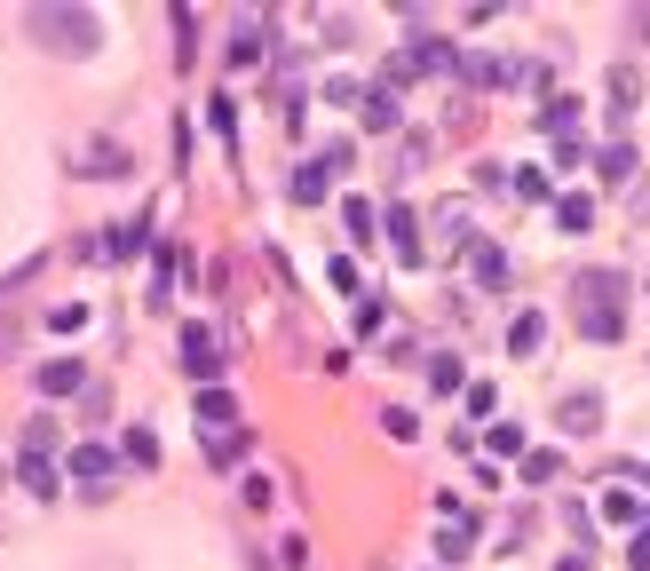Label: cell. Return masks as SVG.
Returning a JSON list of instances; mask_svg holds the SVG:
<instances>
[{
  "label": "cell",
  "instance_id": "obj_1",
  "mask_svg": "<svg viewBox=\"0 0 650 571\" xmlns=\"http://www.w3.org/2000/svg\"><path fill=\"white\" fill-rule=\"evenodd\" d=\"M24 40H40L48 56H96L104 16H96V8H56V0H32V8H24Z\"/></svg>",
  "mask_w": 650,
  "mask_h": 571
},
{
  "label": "cell",
  "instance_id": "obj_2",
  "mask_svg": "<svg viewBox=\"0 0 650 571\" xmlns=\"http://www.w3.org/2000/svg\"><path fill=\"white\" fill-rule=\"evenodd\" d=\"M619 294H627V278H619V270H587V278H579V326H587L595 342H619V326H627Z\"/></svg>",
  "mask_w": 650,
  "mask_h": 571
},
{
  "label": "cell",
  "instance_id": "obj_3",
  "mask_svg": "<svg viewBox=\"0 0 650 571\" xmlns=\"http://www.w3.org/2000/svg\"><path fill=\"white\" fill-rule=\"evenodd\" d=\"M111 476H119V460H111L104 445H80V453H72V484H80L88 500H104V492H111Z\"/></svg>",
  "mask_w": 650,
  "mask_h": 571
},
{
  "label": "cell",
  "instance_id": "obj_4",
  "mask_svg": "<svg viewBox=\"0 0 650 571\" xmlns=\"http://www.w3.org/2000/svg\"><path fill=\"white\" fill-rule=\"evenodd\" d=\"M183 365H191L199 381H215V373H222V342H215V326H199V318L183 326Z\"/></svg>",
  "mask_w": 650,
  "mask_h": 571
},
{
  "label": "cell",
  "instance_id": "obj_5",
  "mask_svg": "<svg viewBox=\"0 0 650 571\" xmlns=\"http://www.w3.org/2000/svg\"><path fill=\"white\" fill-rule=\"evenodd\" d=\"M199 429H207V445H215V437H238V397H230V389H207V397H199Z\"/></svg>",
  "mask_w": 650,
  "mask_h": 571
},
{
  "label": "cell",
  "instance_id": "obj_6",
  "mask_svg": "<svg viewBox=\"0 0 650 571\" xmlns=\"http://www.w3.org/2000/svg\"><path fill=\"white\" fill-rule=\"evenodd\" d=\"M381 223H389V246H397L405 262H421V215H413V207H389Z\"/></svg>",
  "mask_w": 650,
  "mask_h": 571
},
{
  "label": "cell",
  "instance_id": "obj_7",
  "mask_svg": "<svg viewBox=\"0 0 650 571\" xmlns=\"http://www.w3.org/2000/svg\"><path fill=\"white\" fill-rule=\"evenodd\" d=\"M16 484H24L32 500H56V468H48V453H24V460H16Z\"/></svg>",
  "mask_w": 650,
  "mask_h": 571
},
{
  "label": "cell",
  "instance_id": "obj_8",
  "mask_svg": "<svg viewBox=\"0 0 650 571\" xmlns=\"http://www.w3.org/2000/svg\"><path fill=\"white\" fill-rule=\"evenodd\" d=\"M80 381H88V373H80V357H48V365H40V389H48V397H72Z\"/></svg>",
  "mask_w": 650,
  "mask_h": 571
},
{
  "label": "cell",
  "instance_id": "obj_9",
  "mask_svg": "<svg viewBox=\"0 0 650 571\" xmlns=\"http://www.w3.org/2000/svg\"><path fill=\"white\" fill-rule=\"evenodd\" d=\"M468 548H476V516H468V524H444V532H436V556H444V564H468Z\"/></svg>",
  "mask_w": 650,
  "mask_h": 571
},
{
  "label": "cell",
  "instance_id": "obj_10",
  "mask_svg": "<svg viewBox=\"0 0 650 571\" xmlns=\"http://www.w3.org/2000/svg\"><path fill=\"white\" fill-rule=\"evenodd\" d=\"M540 342H547V318H540V310H524V318L508 326V349H516V357H532Z\"/></svg>",
  "mask_w": 650,
  "mask_h": 571
},
{
  "label": "cell",
  "instance_id": "obj_11",
  "mask_svg": "<svg viewBox=\"0 0 650 571\" xmlns=\"http://www.w3.org/2000/svg\"><path fill=\"white\" fill-rule=\"evenodd\" d=\"M555 223H563L571 238H579V230L595 223V199H587V191H571V199H555Z\"/></svg>",
  "mask_w": 650,
  "mask_h": 571
},
{
  "label": "cell",
  "instance_id": "obj_12",
  "mask_svg": "<svg viewBox=\"0 0 650 571\" xmlns=\"http://www.w3.org/2000/svg\"><path fill=\"white\" fill-rule=\"evenodd\" d=\"M325 183H333V167H325V159H310V167L294 175V199H302V207H318V199H325Z\"/></svg>",
  "mask_w": 650,
  "mask_h": 571
},
{
  "label": "cell",
  "instance_id": "obj_13",
  "mask_svg": "<svg viewBox=\"0 0 650 571\" xmlns=\"http://www.w3.org/2000/svg\"><path fill=\"white\" fill-rule=\"evenodd\" d=\"M595 421H603V405H595V397H563V429H571V437H587Z\"/></svg>",
  "mask_w": 650,
  "mask_h": 571
},
{
  "label": "cell",
  "instance_id": "obj_14",
  "mask_svg": "<svg viewBox=\"0 0 650 571\" xmlns=\"http://www.w3.org/2000/svg\"><path fill=\"white\" fill-rule=\"evenodd\" d=\"M595 167H603V183H627V175H635V151H627V143H603Z\"/></svg>",
  "mask_w": 650,
  "mask_h": 571
},
{
  "label": "cell",
  "instance_id": "obj_15",
  "mask_svg": "<svg viewBox=\"0 0 650 571\" xmlns=\"http://www.w3.org/2000/svg\"><path fill=\"white\" fill-rule=\"evenodd\" d=\"M365 127H397V88H373L365 96Z\"/></svg>",
  "mask_w": 650,
  "mask_h": 571
},
{
  "label": "cell",
  "instance_id": "obj_16",
  "mask_svg": "<svg viewBox=\"0 0 650 571\" xmlns=\"http://www.w3.org/2000/svg\"><path fill=\"white\" fill-rule=\"evenodd\" d=\"M635 96H643V88H635V72H611V119L635 112Z\"/></svg>",
  "mask_w": 650,
  "mask_h": 571
},
{
  "label": "cell",
  "instance_id": "obj_17",
  "mask_svg": "<svg viewBox=\"0 0 650 571\" xmlns=\"http://www.w3.org/2000/svg\"><path fill=\"white\" fill-rule=\"evenodd\" d=\"M127 460H135V468H159V437H151V429H127Z\"/></svg>",
  "mask_w": 650,
  "mask_h": 571
},
{
  "label": "cell",
  "instance_id": "obj_18",
  "mask_svg": "<svg viewBox=\"0 0 650 571\" xmlns=\"http://www.w3.org/2000/svg\"><path fill=\"white\" fill-rule=\"evenodd\" d=\"M230 64H262V40H254V16L238 24V40H230Z\"/></svg>",
  "mask_w": 650,
  "mask_h": 571
},
{
  "label": "cell",
  "instance_id": "obj_19",
  "mask_svg": "<svg viewBox=\"0 0 650 571\" xmlns=\"http://www.w3.org/2000/svg\"><path fill=\"white\" fill-rule=\"evenodd\" d=\"M88 159H96V167H88V175H127V151H119V143H96V151H88Z\"/></svg>",
  "mask_w": 650,
  "mask_h": 571
},
{
  "label": "cell",
  "instance_id": "obj_20",
  "mask_svg": "<svg viewBox=\"0 0 650 571\" xmlns=\"http://www.w3.org/2000/svg\"><path fill=\"white\" fill-rule=\"evenodd\" d=\"M484 445H492V453H524V429H516V421H492V437H484Z\"/></svg>",
  "mask_w": 650,
  "mask_h": 571
},
{
  "label": "cell",
  "instance_id": "obj_21",
  "mask_svg": "<svg viewBox=\"0 0 650 571\" xmlns=\"http://www.w3.org/2000/svg\"><path fill=\"white\" fill-rule=\"evenodd\" d=\"M381 429H389V437H405V445H413V437H421V421H413V413H397V405H389V413H381Z\"/></svg>",
  "mask_w": 650,
  "mask_h": 571
},
{
  "label": "cell",
  "instance_id": "obj_22",
  "mask_svg": "<svg viewBox=\"0 0 650 571\" xmlns=\"http://www.w3.org/2000/svg\"><path fill=\"white\" fill-rule=\"evenodd\" d=\"M555 476V453H524V484H547Z\"/></svg>",
  "mask_w": 650,
  "mask_h": 571
},
{
  "label": "cell",
  "instance_id": "obj_23",
  "mask_svg": "<svg viewBox=\"0 0 650 571\" xmlns=\"http://www.w3.org/2000/svg\"><path fill=\"white\" fill-rule=\"evenodd\" d=\"M207 119H215V135L230 143V127H238V112H230V96H215V104H207Z\"/></svg>",
  "mask_w": 650,
  "mask_h": 571
},
{
  "label": "cell",
  "instance_id": "obj_24",
  "mask_svg": "<svg viewBox=\"0 0 650 571\" xmlns=\"http://www.w3.org/2000/svg\"><path fill=\"white\" fill-rule=\"evenodd\" d=\"M627 564H635V571H650V532H635V548H627Z\"/></svg>",
  "mask_w": 650,
  "mask_h": 571
},
{
  "label": "cell",
  "instance_id": "obj_25",
  "mask_svg": "<svg viewBox=\"0 0 650 571\" xmlns=\"http://www.w3.org/2000/svg\"><path fill=\"white\" fill-rule=\"evenodd\" d=\"M555 571H595V556H563V564H555Z\"/></svg>",
  "mask_w": 650,
  "mask_h": 571
},
{
  "label": "cell",
  "instance_id": "obj_26",
  "mask_svg": "<svg viewBox=\"0 0 650 571\" xmlns=\"http://www.w3.org/2000/svg\"><path fill=\"white\" fill-rule=\"evenodd\" d=\"M8 349H16V334H8V326H0V357H8Z\"/></svg>",
  "mask_w": 650,
  "mask_h": 571
}]
</instances>
